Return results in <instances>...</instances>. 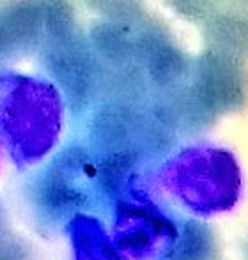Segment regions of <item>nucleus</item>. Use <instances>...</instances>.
<instances>
[{
    "label": "nucleus",
    "instance_id": "f257e3e1",
    "mask_svg": "<svg viewBox=\"0 0 248 260\" xmlns=\"http://www.w3.org/2000/svg\"><path fill=\"white\" fill-rule=\"evenodd\" d=\"M158 98L174 126H207L248 105V60L206 48L193 60L188 82Z\"/></svg>",
    "mask_w": 248,
    "mask_h": 260
},
{
    "label": "nucleus",
    "instance_id": "f03ea898",
    "mask_svg": "<svg viewBox=\"0 0 248 260\" xmlns=\"http://www.w3.org/2000/svg\"><path fill=\"white\" fill-rule=\"evenodd\" d=\"M163 186L195 212H216L232 206L241 186L238 161L211 145L188 147L163 168Z\"/></svg>",
    "mask_w": 248,
    "mask_h": 260
},
{
    "label": "nucleus",
    "instance_id": "7ed1b4c3",
    "mask_svg": "<svg viewBox=\"0 0 248 260\" xmlns=\"http://www.w3.org/2000/svg\"><path fill=\"white\" fill-rule=\"evenodd\" d=\"M135 62L158 96L181 89L193 66L170 28L147 14L135 25Z\"/></svg>",
    "mask_w": 248,
    "mask_h": 260
},
{
    "label": "nucleus",
    "instance_id": "20e7f679",
    "mask_svg": "<svg viewBox=\"0 0 248 260\" xmlns=\"http://www.w3.org/2000/svg\"><path fill=\"white\" fill-rule=\"evenodd\" d=\"M53 75L60 80L71 103L87 106L101 92L103 66L89 39L62 32L60 41L50 55Z\"/></svg>",
    "mask_w": 248,
    "mask_h": 260
},
{
    "label": "nucleus",
    "instance_id": "39448f33",
    "mask_svg": "<svg viewBox=\"0 0 248 260\" xmlns=\"http://www.w3.org/2000/svg\"><path fill=\"white\" fill-rule=\"evenodd\" d=\"M170 236V225L145 206H126L119 218V248L131 257H145Z\"/></svg>",
    "mask_w": 248,
    "mask_h": 260
},
{
    "label": "nucleus",
    "instance_id": "423d86ee",
    "mask_svg": "<svg viewBox=\"0 0 248 260\" xmlns=\"http://www.w3.org/2000/svg\"><path fill=\"white\" fill-rule=\"evenodd\" d=\"M206 48L248 60V9L225 4L202 23Z\"/></svg>",
    "mask_w": 248,
    "mask_h": 260
},
{
    "label": "nucleus",
    "instance_id": "0eeeda50",
    "mask_svg": "<svg viewBox=\"0 0 248 260\" xmlns=\"http://www.w3.org/2000/svg\"><path fill=\"white\" fill-rule=\"evenodd\" d=\"M135 25L103 18L92 27L89 43L103 68L135 62Z\"/></svg>",
    "mask_w": 248,
    "mask_h": 260
},
{
    "label": "nucleus",
    "instance_id": "6e6552de",
    "mask_svg": "<svg viewBox=\"0 0 248 260\" xmlns=\"http://www.w3.org/2000/svg\"><path fill=\"white\" fill-rule=\"evenodd\" d=\"M87 4L107 20L137 23L145 16L144 0H87Z\"/></svg>",
    "mask_w": 248,
    "mask_h": 260
},
{
    "label": "nucleus",
    "instance_id": "1a4fd4ad",
    "mask_svg": "<svg viewBox=\"0 0 248 260\" xmlns=\"http://www.w3.org/2000/svg\"><path fill=\"white\" fill-rule=\"evenodd\" d=\"M165 4L183 20L204 23L214 11L225 6V0H165Z\"/></svg>",
    "mask_w": 248,
    "mask_h": 260
},
{
    "label": "nucleus",
    "instance_id": "9d476101",
    "mask_svg": "<svg viewBox=\"0 0 248 260\" xmlns=\"http://www.w3.org/2000/svg\"><path fill=\"white\" fill-rule=\"evenodd\" d=\"M90 236L92 237H85L83 260H121L117 250L107 239V234H101L98 230V232L90 234Z\"/></svg>",
    "mask_w": 248,
    "mask_h": 260
},
{
    "label": "nucleus",
    "instance_id": "9b49d317",
    "mask_svg": "<svg viewBox=\"0 0 248 260\" xmlns=\"http://www.w3.org/2000/svg\"><path fill=\"white\" fill-rule=\"evenodd\" d=\"M232 4H236V6H241V7H245V9H248V0H232Z\"/></svg>",
    "mask_w": 248,
    "mask_h": 260
}]
</instances>
